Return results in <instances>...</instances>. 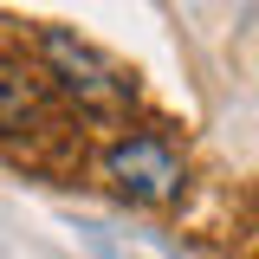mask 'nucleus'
Segmentation results:
<instances>
[{
	"mask_svg": "<svg viewBox=\"0 0 259 259\" xmlns=\"http://www.w3.org/2000/svg\"><path fill=\"white\" fill-rule=\"evenodd\" d=\"M46 117V78L26 65H0V136H20Z\"/></svg>",
	"mask_w": 259,
	"mask_h": 259,
	"instance_id": "3",
	"label": "nucleus"
},
{
	"mask_svg": "<svg viewBox=\"0 0 259 259\" xmlns=\"http://www.w3.org/2000/svg\"><path fill=\"white\" fill-rule=\"evenodd\" d=\"M104 182L123 201H136V207H168L175 194L188 188V162H182V149L168 136L136 130V136H117L104 149Z\"/></svg>",
	"mask_w": 259,
	"mask_h": 259,
	"instance_id": "2",
	"label": "nucleus"
},
{
	"mask_svg": "<svg viewBox=\"0 0 259 259\" xmlns=\"http://www.w3.org/2000/svg\"><path fill=\"white\" fill-rule=\"evenodd\" d=\"M39 78L59 84L91 117H117V110H130V97H136V78L117 59H104L91 39H78L71 26H46L39 32Z\"/></svg>",
	"mask_w": 259,
	"mask_h": 259,
	"instance_id": "1",
	"label": "nucleus"
}]
</instances>
